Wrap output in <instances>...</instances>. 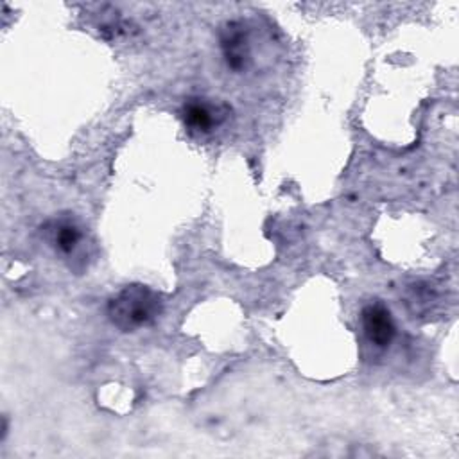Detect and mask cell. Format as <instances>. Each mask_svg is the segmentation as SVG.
Here are the masks:
<instances>
[{
	"label": "cell",
	"instance_id": "6da1fadb",
	"mask_svg": "<svg viewBox=\"0 0 459 459\" xmlns=\"http://www.w3.org/2000/svg\"><path fill=\"white\" fill-rule=\"evenodd\" d=\"M161 310V296L142 283L126 285L108 301V317L122 332H134L154 323Z\"/></svg>",
	"mask_w": 459,
	"mask_h": 459
},
{
	"label": "cell",
	"instance_id": "7a4b0ae2",
	"mask_svg": "<svg viewBox=\"0 0 459 459\" xmlns=\"http://www.w3.org/2000/svg\"><path fill=\"white\" fill-rule=\"evenodd\" d=\"M224 63L233 72L247 70L251 63V39L247 27L240 20L228 22L219 34Z\"/></svg>",
	"mask_w": 459,
	"mask_h": 459
},
{
	"label": "cell",
	"instance_id": "3957f363",
	"mask_svg": "<svg viewBox=\"0 0 459 459\" xmlns=\"http://www.w3.org/2000/svg\"><path fill=\"white\" fill-rule=\"evenodd\" d=\"M360 325L366 339L375 348H389L396 333V325L391 316V310L382 301H371L364 305L360 312Z\"/></svg>",
	"mask_w": 459,
	"mask_h": 459
},
{
	"label": "cell",
	"instance_id": "277c9868",
	"mask_svg": "<svg viewBox=\"0 0 459 459\" xmlns=\"http://www.w3.org/2000/svg\"><path fill=\"white\" fill-rule=\"evenodd\" d=\"M185 126L194 133H210L226 120V108L206 99H188L181 109Z\"/></svg>",
	"mask_w": 459,
	"mask_h": 459
},
{
	"label": "cell",
	"instance_id": "5b68a950",
	"mask_svg": "<svg viewBox=\"0 0 459 459\" xmlns=\"http://www.w3.org/2000/svg\"><path fill=\"white\" fill-rule=\"evenodd\" d=\"M43 235L45 240L61 255L70 256L74 255L82 240H84V233L81 224L72 219V217H56L50 219L45 226H43Z\"/></svg>",
	"mask_w": 459,
	"mask_h": 459
}]
</instances>
